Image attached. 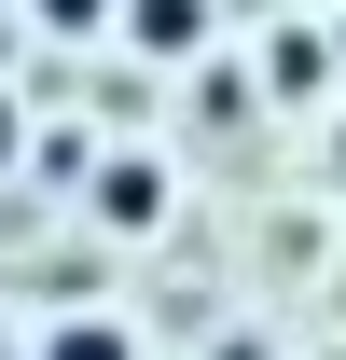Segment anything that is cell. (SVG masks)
<instances>
[{
  "instance_id": "obj_1",
  "label": "cell",
  "mask_w": 346,
  "mask_h": 360,
  "mask_svg": "<svg viewBox=\"0 0 346 360\" xmlns=\"http://www.w3.org/2000/svg\"><path fill=\"white\" fill-rule=\"evenodd\" d=\"M125 28L153 56H180V42H208V0H125Z\"/></svg>"
},
{
  "instance_id": "obj_2",
  "label": "cell",
  "mask_w": 346,
  "mask_h": 360,
  "mask_svg": "<svg viewBox=\"0 0 346 360\" xmlns=\"http://www.w3.org/2000/svg\"><path fill=\"white\" fill-rule=\"evenodd\" d=\"M97 208H111V222H153V208H167V180H153V167H111V180H97Z\"/></svg>"
},
{
  "instance_id": "obj_3",
  "label": "cell",
  "mask_w": 346,
  "mask_h": 360,
  "mask_svg": "<svg viewBox=\"0 0 346 360\" xmlns=\"http://www.w3.org/2000/svg\"><path fill=\"white\" fill-rule=\"evenodd\" d=\"M42 360H139V347H125V333H111V319H70V333H56Z\"/></svg>"
},
{
  "instance_id": "obj_4",
  "label": "cell",
  "mask_w": 346,
  "mask_h": 360,
  "mask_svg": "<svg viewBox=\"0 0 346 360\" xmlns=\"http://www.w3.org/2000/svg\"><path fill=\"white\" fill-rule=\"evenodd\" d=\"M97 14H111V0H42V28H97Z\"/></svg>"
}]
</instances>
